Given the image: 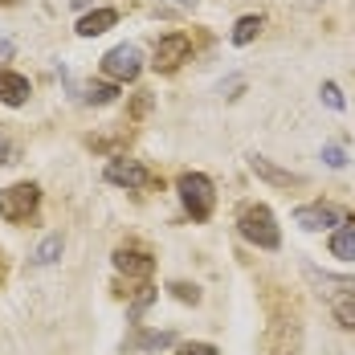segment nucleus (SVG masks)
I'll list each match as a JSON object with an SVG mask.
<instances>
[{"instance_id":"bb28decb","label":"nucleus","mask_w":355,"mask_h":355,"mask_svg":"<svg viewBox=\"0 0 355 355\" xmlns=\"http://www.w3.org/2000/svg\"><path fill=\"white\" fill-rule=\"evenodd\" d=\"M90 4H94V0H73V8H90Z\"/></svg>"},{"instance_id":"4468645a","label":"nucleus","mask_w":355,"mask_h":355,"mask_svg":"<svg viewBox=\"0 0 355 355\" xmlns=\"http://www.w3.org/2000/svg\"><path fill=\"white\" fill-rule=\"evenodd\" d=\"M119 25V12L114 8H94V12H86L82 21H78V37H103L107 29Z\"/></svg>"},{"instance_id":"1a4fd4ad","label":"nucleus","mask_w":355,"mask_h":355,"mask_svg":"<svg viewBox=\"0 0 355 355\" xmlns=\"http://www.w3.org/2000/svg\"><path fill=\"white\" fill-rule=\"evenodd\" d=\"M249 172L257 180H266V184H274V188H298V184H306V180L298 176V172H286V168H278L274 159H266V155H249Z\"/></svg>"},{"instance_id":"2eb2a0df","label":"nucleus","mask_w":355,"mask_h":355,"mask_svg":"<svg viewBox=\"0 0 355 355\" xmlns=\"http://www.w3.org/2000/svg\"><path fill=\"white\" fill-rule=\"evenodd\" d=\"M261 17L257 12H249V17H237V25H233V33H229V41L233 45H249V41H257V33H261Z\"/></svg>"},{"instance_id":"aec40b11","label":"nucleus","mask_w":355,"mask_h":355,"mask_svg":"<svg viewBox=\"0 0 355 355\" xmlns=\"http://www.w3.org/2000/svg\"><path fill=\"white\" fill-rule=\"evenodd\" d=\"M319 94H322V103H327L331 110H343V107H347V98H343V90H339L335 82H322Z\"/></svg>"},{"instance_id":"dca6fc26","label":"nucleus","mask_w":355,"mask_h":355,"mask_svg":"<svg viewBox=\"0 0 355 355\" xmlns=\"http://www.w3.org/2000/svg\"><path fill=\"white\" fill-rule=\"evenodd\" d=\"M172 343H176L172 331H147V335L127 343V352H159V347H172Z\"/></svg>"},{"instance_id":"9d476101","label":"nucleus","mask_w":355,"mask_h":355,"mask_svg":"<svg viewBox=\"0 0 355 355\" xmlns=\"http://www.w3.org/2000/svg\"><path fill=\"white\" fill-rule=\"evenodd\" d=\"M302 274H306L311 282L319 286L322 294H335V298H343V294H355V278H352V274H327V270L311 266V261H302Z\"/></svg>"},{"instance_id":"f3484780","label":"nucleus","mask_w":355,"mask_h":355,"mask_svg":"<svg viewBox=\"0 0 355 355\" xmlns=\"http://www.w3.org/2000/svg\"><path fill=\"white\" fill-rule=\"evenodd\" d=\"M114 98H119V86H114V82H98V86L90 82V86L82 90V103H86V107H110Z\"/></svg>"},{"instance_id":"423d86ee","label":"nucleus","mask_w":355,"mask_h":355,"mask_svg":"<svg viewBox=\"0 0 355 355\" xmlns=\"http://www.w3.org/2000/svg\"><path fill=\"white\" fill-rule=\"evenodd\" d=\"M188 53H192V41L184 33H168L155 41V53H151V70L155 73H172L180 70L184 62H188Z\"/></svg>"},{"instance_id":"f03ea898","label":"nucleus","mask_w":355,"mask_h":355,"mask_svg":"<svg viewBox=\"0 0 355 355\" xmlns=\"http://www.w3.org/2000/svg\"><path fill=\"white\" fill-rule=\"evenodd\" d=\"M176 192H180L184 213L192 216L196 225L213 216V209H216V188H213V180L205 176V172H184V176L176 180Z\"/></svg>"},{"instance_id":"b1692460","label":"nucleus","mask_w":355,"mask_h":355,"mask_svg":"<svg viewBox=\"0 0 355 355\" xmlns=\"http://www.w3.org/2000/svg\"><path fill=\"white\" fill-rule=\"evenodd\" d=\"M176 355H220V352H216L213 343H184Z\"/></svg>"},{"instance_id":"0eeeda50","label":"nucleus","mask_w":355,"mask_h":355,"mask_svg":"<svg viewBox=\"0 0 355 355\" xmlns=\"http://www.w3.org/2000/svg\"><path fill=\"white\" fill-rule=\"evenodd\" d=\"M114 270L127 278H151L155 274V257L143 245H119L114 249Z\"/></svg>"},{"instance_id":"f257e3e1","label":"nucleus","mask_w":355,"mask_h":355,"mask_svg":"<svg viewBox=\"0 0 355 355\" xmlns=\"http://www.w3.org/2000/svg\"><path fill=\"white\" fill-rule=\"evenodd\" d=\"M237 233L257 249H278L282 245V229H278V216L270 213V205H245V209L237 213Z\"/></svg>"},{"instance_id":"f8f14e48","label":"nucleus","mask_w":355,"mask_h":355,"mask_svg":"<svg viewBox=\"0 0 355 355\" xmlns=\"http://www.w3.org/2000/svg\"><path fill=\"white\" fill-rule=\"evenodd\" d=\"M62 253H66V237H62V233H49V237H45V241L29 253V266H33V270L58 266V261H62Z\"/></svg>"},{"instance_id":"7ed1b4c3","label":"nucleus","mask_w":355,"mask_h":355,"mask_svg":"<svg viewBox=\"0 0 355 355\" xmlns=\"http://www.w3.org/2000/svg\"><path fill=\"white\" fill-rule=\"evenodd\" d=\"M37 205H41V188H37L33 180H21V184L0 188V216H4L8 225L29 220V216L37 213Z\"/></svg>"},{"instance_id":"cd10ccee","label":"nucleus","mask_w":355,"mask_h":355,"mask_svg":"<svg viewBox=\"0 0 355 355\" xmlns=\"http://www.w3.org/2000/svg\"><path fill=\"white\" fill-rule=\"evenodd\" d=\"M306 4H319V0H306Z\"/></svg>"},{"instance_id":"a211bd4d","label":"nucleus","mask_w":355,"mask_h":355,"mask_svg":"<svg viewBox=\"0 0 355 355\" xmlns=\"http://www.w3.org/2000/svg\"><path fill=\"white\" fill-rule=\"evenodd\" d=\"M331 315H335V322H339L343 331H355V294L335 298V302H331Z\"/></svg>"},{"instance_id":"412c9836","label":"nucleus","mask_w":355,"mask_h":355,"mask_svg":"<svg viewBox=\"0 0 355 355\" xmlns=\"http://www.w3.org/2000/svg\"><path fill=\"white\" fill-rule=\"evenodd\" d=\"M168 290H172V298H180V302H200V290L196 286H188V282H168Z\"/></svg>"},{"instance_id":"393cba45","label":"nucleus","mask_w":355,"mask_h":355,"mask_svg":"<svg viewBox=\"0 0 355 355\" xmlns=\"http://www.w3.org/2000/svg\"><path fill=\"white\" fill-rule=\"evenodd\" d=\"M12 58V41H0V62H8Z\"/></svg>"},{"instance_id":"a878e982","label":"nucleus","mask_w":355,"mask_h":355,"mask_svg":"<svg viewBox=\"0 0 355 355\" xmlns=\"http://www.w3.org/2000/svg\"><path fill=\"white\" fill-rule=\"evenodd\" d=\"M164 4H176V8H196L200 0H164Z\"/></svg>"},{"instance_id":"20e7f679","label":"nucleus","mask_w":355,"mask_h":355,"mask_svg":"<svg viewBox=\"0 0 355 355\" xmlns=\"http://www.w3.org/2000/svg\"><path fill=\"white\" fill-rule=\"evenodd\" d=\"M98 70H103V78H110L114 86H123V82H135L143 73V53L139 45H114V49H107L103 53V62H98Z\"/></svg>"},{"instance_id":"ddd939ff","label":"nucleus","mask_w":355,"mask_h":355,"mask_svg":"<svg viewBox=\"0 0 355 355\" xmlns=\"http://www.w3.org/2000/svg\"><path fill=\"white\" fill-rule=\"evenodd\" d=\"M327 249H331V257H339V261H347V266H352V261H355V220H343V225L331 233Z\"/></svg>"},{"instance_id":"6e6552de","label":"nucleus","mask_w":355,"mask_h":355,"mask_svg":"<svg viewBox=\"0 0 355 355\" xmlns=\"http://www.w3.org/2000/svg\"><path fill=\"white\" fill-rule=\"evenodd\" d=\"M107 180L110 184H119V188H131V192H135V188H147V184H151V172L143 168L139 159L114 155V159L107 164Z\"/></svg>"},{"instance_id":"39448f33","label":"nucleus","mask_w":355,"mask_h":355,"mask_svg":"<svg viewBox=\"0 0 355 355\" xmlns=\"http://www.w3.org/2000/svg\"><path fill=\"white\" fill-rule=\"evenodd\" d=\"M294 225L306 229V233H335L343 225V213L327 200H315V205H298L294 209Z\"/></svg>"},{"instance_id":"9b49d317","label":"nucleus","mask_w":355,"mask_h":355,"mask_svg":"<svg viewBox=\"0 0 355 355\" xmlns=\"http://www.w3.org/2000/svg\"><path fill=\"white\" fill-rule=\"evenodd\" d=\"M29 94H33V86H29L25 73L0 70V103L4 107H21V103H29Z\"/></svg>"},{"instance_id":"4be33fe9","label":"nucleus","mask_w":355,"mask_h":355,"mask_svg":"<svg viewBox=\"0 0 355 355\" xmlns=\"http://www.w3.org/2000/svg\"><path fill=\"white\" fill-rule=\"evenodd\" d=\"M155 294H159V290H151V286H147V290H143L139 298L131 302V322H139V315L147 311V306H151V302H155Z\"/></svg>"},{"instance_id":"5701e85b","label":"nucleus","mask_w":355,"mask_h":355,"mask_svg":"<svg viewBox=\"0 0 355 355\" xmlns=\"http://www.w3.org/2000/svg\"><path fill=\"white\" fill-rule=\"evenodd\" d=\"M12 159H17V143L0 131V168H4V164H12Z\"/></svg>"},{"instance_id":"6ab92c4d","label":"nucleus","mask_w":355,"mask_h":355,"mask_svg":"<svg viewBox=\"0 0 355 355\" xmlns=\"http://www.w3.org/2000/svg\"><path fill=\"white\" fill-rule=\"evenodd\" d=\"M322 164L339 172V168H347V151H343L339 143H327V147H322Z\"/></svg>"}]
</instances>
